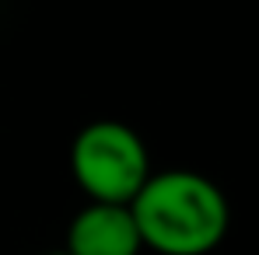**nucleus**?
I'll return each instance as SVG.
<instances>
[{
  "mask_svg": "<svg viewBox=\"0 0 259 255\" xmlns=\"http://www.w3.org/2000/svg\"><path fill=\"white\" fill-rule=\"evenodd\" d=\"M70 171L81 192H88V203H112V207H130L154 175L140 133L116 119L88 123L74 136Z\"/></svg>",
  "mask_w": 259,
  "mask_h": 255,
  "instance_id": "2",
  "label": "nucleus"
},
{
  "mask_svg": "<svg viewBox=\"0 0 259 255\" xmlns=\"http://www.w3.org/2000/svg\"><path fill=\"white\" fill-rule=\"evenodd\" d=\"M144 248L158 255H207L228 234L231 207L221 185L189 168L158 171L130 203Z\"/></svg>",
  "mask_w": 259,
  "mask_h": 255,
  "instance_id": "1",
  "label": "nucleus"
},
{
  "mask_svg": "<svg viewBox=\"0 0 259 255\" xmlns=\"http://www.w3.org/2000/svg\"><path fill=\"white\" fill-rule=\"evenodd\" d=\"M46 255H67V252H63V248H60V252H46Z\"/></svg>",
  "mask_w": 259,
  "mask_h": 255,
  "instance_id": "4",
  "label": "nucleus"
},
{
  "mask_svg": "<svg viewBox=\"0 0 259 255\" xmlns=\"http://www.w3.org/2000/svg\"><path fill=\"white\" fill-rule=\"evenodd\" d=\"M67 255H140L144 241L130 207L88 203L67 227Z\"/></svg>",
  "mask_w": 259,
  "mask_h": 255,
  "instance_id": "3",
  "label": "nucleus"
}]
</instances>
